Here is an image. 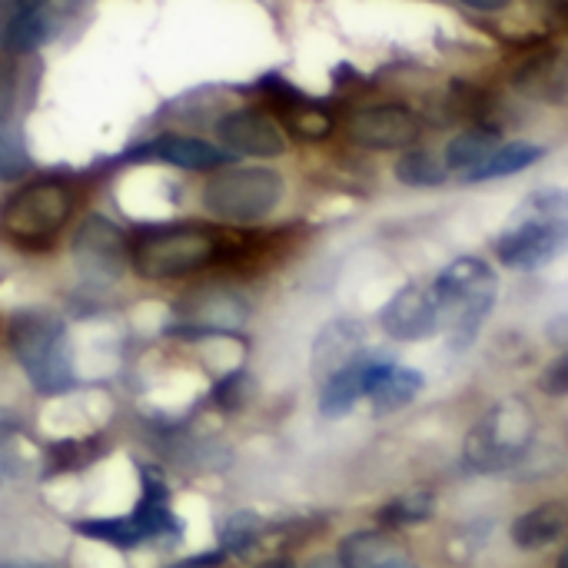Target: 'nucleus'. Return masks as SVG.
Instances as JSON below:
<instances>
[{
    "label": "nucleus",
    "mask_w": 568,
    "mask_h": 568,
    "mask_svg": "<svg viewBox=\"0 0 568 568\" xmlns=\"http://www.w3.org/2000/svg\"><path fill=\"white\" fill-rule=\"evenodd\" d=\"M568 250V190L546 186L529 193L496 236V260L509 270H542Z\"/></svg>",
    "instance_id": "nucleus-1"
},
{
    "label": "nucleus",
    "mask_w": 568,
    "mask_h": 568,
    "mask_svg": "<svg viewBox=\"0 0 568 568\" xmlns=\"http://www.w3.org/2000/svg\"><path fill=\"white\" fill-rule=\"evenodd\" d=\"M433 300L439 313V329L449 336L453 349H469L496 306L499 276L483 256H459L433 280Z\"/></svg>",
    "instance_id": "nucleus-2"
},
{
    "label": "nucleus",
    "mask_w": 568,
    "mask_h": 568,
    "mask_svg": "<svg viewBox=\"0 0 568 568\" xmlns=\"http://www.w3.org/2000/svg\"><path fill=\"white\" fill-rule=\"evenodd\" d=\"M536 433H539V423L526 399L519 396L499 399L469 429L463 443V463L483 476L506 473L532 449Z\"/></svg>",
    "instance_id": "nucleus-3"
},
{
    "label": "nucleus",
    "mask_w": 568,
    "mask_h": 568,
    "mask_svg": "<svg viewBox=\"0 0 568 568\" xmlns=\"http://www.w3.org/2000/svg\"><path fill=\"white\" fill-rule=\"evenodd\" d=\"M10 349L40 393L73 386V346L67 326L50 313H20L10 323Z\"/></svg>",
    "instance_id": "nucleus-4"
},
{
    "label": "nucleus",
    "mask_w": 568,
    "mask_h": 568,
    "mask_svg": "<svg viewBox=\"0 0 568 568\" xmlns=\"http://www.w3.org/2000/svg\"><path fill=\"white\" fill-rule=\"evenodd\" d=\"M283 176L266 166H226L203 186V210L216 220L253 223L270 216L283 200Z\"/></svg>",
    "instance_id": "nucleus-5"
},
{
    "label": "nucleus",
    "mask_w": 568,
    "mask_h": 568,
    "mask_svg": "<svg viewBox=\"0 0 568 568\" xmlns=\"http://www.w3.org/2000/svg\"><path fill=\"white\" fill-rule=\"evenodd\" d=\"M220 253V236L203 226H166L140 236L130 250L133 270L146 280H180L210 266Z\"/></svg>",
    "instance_id": "nucleus-6"
},
{
    "label": "nucleus",
    "mask_w": 568,
    "mask_h": 568,
    "mask_svg": "<svg viewBox=\"0 0 568 568\" xmlns=\"http://www.w3.org/2000/svg\"><path fill=\"white\" fill-rule=\"evenodd\" d=\"M176 529L180 526H176V519L170 513L166 486L153 473L143 476V496H140L133 513H126L120 519H87V523H77L80 536L106 542V546H116V549H133V546L163 539L166 532L173 536Z\"/></svg>",
    "instance_id": "nucleus-7"
},
{
    "label": "nucleus",
    "mask_w": 568,
    "mask_h": 568,
    "mask_svg": "<svg viewBox=\"0 0 568 568\" xmlns=\"http://www.w3.org/2000/svg\"><path fill=\"white\" fill-rule=\"evenodd\" d=\"M73 213V193L63 183L43 180L17 190L0 210V230L17 243H40L63 230Z\"/></svg>",
    "instance_id": "nucleus-8"
},
{
    "label": "nucleus",
    "mask_w": 568,
    "mask_h": 568,
    "mask_svg": "<svg viewBox=\"0 0 568 568\" xmlns=\"http://www.w3.org/2000/svg\"><path fill=\"white\" fill-rule=\"evenodd\" d=\"M423 133L406 103H369L346 116V136L363 150H409Z\"/></svg>",
    "instance_id": "nucleus-9"
},
{
    "label": "nucleus",
    "mask_w": 568,
    "mask_h": 568,
    "mask_svg": "<svg viewBox=\"0 0 568 568\" xmlns=\"http://www.w3.org/2000/svg\"><path fill=\"white\" fill-rule=\"evenodd\" d=\"M379 326L396 343H419V339L436 336L439 333V313H436L433 290H426L423 283L399 286L386 300V306L379 310Z\"/></svg>",
    "instance_id": "nucleus-10"
},
{
    "label": "nucleus",
    "mask_w": 568,
    "mask_h": 568,
    "mask_svg": "<svg viewBox=\"0 0 568 568\" xmlns=\"http://www.w3.org/2000/svg\"><path fill=\"white\" fill-rule=\"evenodd\" d=\"M216 133L230 146V153L266 156V160L286 153V133L266 110H253V106L233 110L216 123Z\"/></svg>",
    "instance_id": "nucleus-11"
},
{
    "label": "nucleus",
    "mask_w": 568,
    "mask_h": 568,
    "mask_svg": "<svg viewBox=\"0 0 568 568\" xmlns=\"http://www.w3.org/2000/svg\"><path fill=\"white\" fill-rule=\"evenodd\" d=\"M423 386H426V379H423L419 369L399 366V363H389V359H373L366 396H369L373 409L383 416V413H396V409L409 406L423 393Z\"/></svg>",
    "instance_id": "nucleus-12"
},
{
    "label": "nucleus",
    "mask_w": 568,
    "mask_h": 568,
    "mask_svg": "<svg viewBox=\"0 0 568 568\" xmlns=\"http://www.w3.org/2000/svg\"><path fill=\"white\" fill-rule=\"evenodd\" d=\"M568 532V503L562 499H549L539 503L532 509H526L523 516L513 519L509 526V539L516 549L523 552H539L552 542H559Z\"/></svg>",
    "instance_id": "nucleus-13"
},
{
    "label": "nucleus",
    "mask_w": 568,
    "mask_h": 568,
    "mask_svg": "<svg viewBox=\"0 0 568 568\" xmlns=\"http://www.w3.org/2000/svg\"><path fill=\"white\" fill-rule=\"evenodd\" d=\"M150 153L170 166H180V170H216V166H226L233 160L230 150L213 146L206 140H196V136H180V133H166V136L153 140Z\"/></svg>",
    "instance_id": "nucleus-14"
},
{
    "label": "nucleus",
    "mask_w": 568,
    "mask_h": 568,
    "mask_svg": "<svg viewBox=\"0 0 568 568\" xmlns=\"http://www.w3.org/2000/svg\"><path fill=\"white\" fill-rule=\"evenodd\" d=\"M369 366L373 359H356L343 369H336L333 376H326V386L320 393V413L326 419H339L346 413H353V406L366 396L369 386Z\"/></svg>",
    "instance_id": "nucleus-15"
},
{
    "label": "nucleus",
    "mask_w": 568,
    "mask_h": 568,
    "mask_svg": "<svg viewBox=\"0 0 568 568\" xmlns=\"http://www.w3.org/2000/svg\"><path fill=\"white\" fill-rule=\"evenodd\" d=\"M276 100H280L286 130H290L293 136H300V140H326V136L333 133V116H329V110L316 106V103L306 100L300 90L280 83Z\"/></svg>",
    "instance_id": "nucleus-16"
},
{
    "label": "nucleus",
    "mask_w": 568,
    "mask_h": 568,
    "mask_svg": "<svg viewBox=\"0 0 568 568\" xmlns=\"http://www.w3.org/2000/svg\"><path fill=\"white\" fill-rule=\"evenodd\" d=\"M546 156V146L529 143V140H516V143H499L473 173H466V183H486V180H503L513 173L529 170L532 163H539Z\"/></svg>",
    "instance_id": "nucleus-17"
},
{
    "label": "nucleus",
    "mask_w": 568,
    "mask_h": 568,
    "mask_svg": "<svg viewBox=\"0 0 568 568\" xmlns=\"http://www.w3.org/2000/svg\"><path fill=\"white\" fill-rule=\"evenodd\" d=\"M359 353H363V326L353 320H339L323 333L316 346V366L323 369V376H333L336 369L356 363Z\"/></svg>",
    "instance_id": "nucleus-18"
},
{
    "label": "nucleus",
    "mask_w": 568,
    "mask_h": 568,
    "mask_svg": "<svg viewBox=\"0 0 568 568\" xmlns=\"http://www.w3.org/2000/svg\"><path fill=\"white\" fill-rule=\"evenodd\" d=\"M499 146V130L496 126H473V130H463L449 140L443 160L449 170H459L463 176L473 173L493 150Z\"/></svg>",
    "instance_id": "nucleus-19"
},
{
    "label": "nucleus",
    "mask_w": 568,
    "mask_h": 568,
    "mask_svg": "<svg viewBox=\"0 0 568 568\" xmlns=\"http://www.w3.org/2000/svg\"><path fill=\"white\" fill-rule=\"evenodd\" d=\"M396 180L403 186H443L449 180V166L446 160H439L433 150L426 146H409L399 160H396Z\"/></svg>",
    "instance_id": "nucleus-20"
},
{
    "label": "nucleus",
    "mask_w": 568,
    "mask_h": 568,
    "mask_svg": "<svg viewBox=\"0 0 568 568\" xmlns=\"http://www.w3.org/2000/svg\"><path fill=\"white\" fill-rule=\"evenodd\" d=\"M50 33V23L40 10L33 13H20V17H10L7 27H3V47L13 50V53H27L33 47H40Z\"/></svg>",
    "instance_id": "nucleus-21"
},
{
    "label": "nucleus",
    "mask_w": 568,
    "mask_h": 568,
    "mask_svg": "<svg viewBox=\"0 0 568 568\" xmlns=\"http://www.w3.org/2000/svg\"><path fill=\"white\" fill-rule=\"evenodd\" d=\"M30 170V153L23 130L10 120H0V180H20Z\"/></svg>",
    "instance_id": "nucleus-22"
},
{
    "label": "nucleus",
    "mask_w": 568,
    "mask_h": 568,
    "mask_svg": "<svg viewBox=\"0 0 568 568\" xmlns=\"http://www.w3.org/2000/svg\"><path fill=\"white\" fill-rule=\"evenodd\" d=\"M433 509H436L433 493H406V496H396L379 513V519L386 526H419V523H426L433 516Z\"/></svg>",
    "instance_id": "nucleus-23"
},
{
    "label": "nucleus",
    "mask_w": 568,
    "mask_h": 568,
    "mask_svg": "<svg viewBox=\"0 0 568 568\" xmlns=\"http://www.w3.org/2000/svg\"><path fill=\"white\" fill-rule=\"evenodd\" d=\"M256 539V519L253 516H233L223 532V552H246Z\"/></svg>",
    "instance_id": "nucleus-24"
},
{
    "label": "nucleus",
    "mask_w": 568,
    "mask_h": 568,
    "mask_svg": "<svg viewBox=\"0 0 568 568\" xmlns=\"http://www.w3.org/2000/svg\"><path fill=\"white\" fill-rule=\"evenodd\" d=\"M539 389H542L546 396H552V399L568 396V349L566 353H559V356L546 366V373L539 376Z\"/></svg>",
    "instance_id": "nucleus-25"
},
{
    "label": "nucleus",
    "mask_w": 568,
    "mask_h": 568,
    "mask_svg": "<svg viewBox=\"0 0 568 568\" xmlns=\"http://www.w3.org/2000/svg\"><path fill=\"white\" fill-rule=\"evenodd\" d=\"M17 473H20V459L10 446V426H3L0 429V483L13 479Z\"/></svg>",
    "instance_id": "nucleus-26"
},
{
    "label": "nucleus",
    "mask_w": 568,
    "mask_h": 568,
    "mask_svg": "<svg viewBox=\"0 0 568 568\" xmlns=\"http://www.w3.org/2000/svg\"><path fill=\"white\" fill-rule=\"evenodd\" d=\"M40 7H43V0H3L7 20H10V17H20V13H33V10H40Z\"/></svg>",
    "instance_id": "nucleus-27"
},
{
    "label": "nucleus",
    "mask_w": 568,
    "mask_h": 568,
    "mask_svg": "<svg viewBox=\"0 0 568 568\" xmlns=\"http://www.w3.org/2000/svg\"><path fill=\"white\" fill-rule=\"evenodd\" d=\"M220 562H223V552H210V556H193V559H186V562L170 568H216Z\"/></svg>",
    "instance_id": "nucleus-28"
},
{
    "label": "nucleus",
    "mask_w": 568,
    "mask_h": 568,
    "mask_svg": "<svg viewBox=\"0 0 568 568\" xmlns=\"http://www.w3.org/2000/svg\"><path fill=\"white\" fill-rule=\"evenodd\" d=\"M459 3H466L473 10H483V13H496V10H506L513 0H459Z\"/></svg>",
    "instance_id": "nucleus-29"
},
{
    "label": "nucleus",
    "mask_w": 568,
    "mask_h": 568,
    "mask_svg": "<svg viewBox=\"0 0 568 568\" xmlns=\"http://www.w3.org/2000/svg\"><path fill=\"white\" fill-rule=\"evenodd\" d=\"M369 568H419L416 562H409L406 556H383V559H376Z\"/></svg>",
    "instance_id": "nucleus-30"
},
{
    "label": "nucleus",
    "mask_w": 568,
    "mask_h": 568,
    "mask_svg": "<svg viewBox=\"0 0 568 568\" xmlns=\"http://www.w3.org/2000/svg\"><path fill=\"white\" fill-rule=\"evenodd\" d=\"M306 568H349L343 559H336V556H320V559H313Z\"/></svg>",
    "instance_id": "nucleus-31"
},
{
    "label": "nucleus",
    "mask_w": 568,
    "mask_h": 568,
    "mask_svg": "<svg viewBox=\"0 0 568 568\" xmlns=\"http://www.w3.org/2000/svg\"><path fill=\"white\" fill-rule=\"evenodd\" d=\"M256 568H293L290 562H283V559H270V562H260Z\"/></svg>",
    "instance_id": "nucleus-32"
},
{
    "label": "nucleus",
    "mask_w": 568,
    "mask_h": 568,
    "mask_svg": "<svg viewBox=\"0 0 568 568\" xmlns=\"http://www.w3.org/2000/svg\"><path fill=\"white\" fill-rule=\"evenodd\" d=\"M556 568H568V542H566V549L559 552V559H556Z\"/></svg>",
    "instance_id": "nucleus-33"
},
{
    "label": "nucleus",
    "mask_w": 568,
    "mask_h": 568,
    "mask_svg": "<svg viewBox=\"0 0 568 568\" xmlns=\"http://www.w3.org/2000/svg\"><path fill=\"white\" fill-rule=\"evenodd\" d=\"M0 568H47V566H33V562H30V566H27V562H3Z\"/></svg>",
    "instance_id": "nucleus-34"
},
{
    "label": "nucleus",
    "mask_w": 568,
    "mask_h": 568,
    "mask_svg": "<svg viewBox=\"0 0 568 568\" xmlns=\"http://www.w3.org/2000/svg\"><path fill=\"white\" fill-rule=\"evenodd\" d=\"M0 429H3V426H0Z\"/></svg>",
    "instance_id": "nucleus-35"
}]
</instances>
